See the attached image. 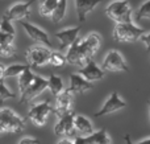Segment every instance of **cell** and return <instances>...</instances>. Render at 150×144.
<instances>
[{"label": "cell", "instance_id": "6da1fadb", "mask_svg": "<svg viewBox=\"0 0 150 144\" xmlns=\"http://www.w3.org/2000/svg\"><path fill=\"white\" fill-rule=\"evenodd\" d=\"M132 5L128 0H113L105 8V15L116 24L132 23Z\"/></svg>", "mask_w": 150, "mask_h": 144}, {"label": "cell", "instance_id": "7a4b0ae2", "mask_svg": "<svg viewBox=\"0 0 150 144\" xmlns=\"http://www.w3.org/2000/svg\"><path fill=\"white\" fill-rule=\"evenodd\" d=\"M145 33V29L134 25L133 23L116 24L112 36L117 42H136Z\"/></svg>", "mask_w": 150, "mask_h": 144}, {"label": "cell", "instance_id": "3957f363", "mask_svg": "<svg viewBox=\"0 0 150 144\" xmlns=\"http://www.w3.org/2000/svg\"><path fill=\"white\" fill-rule=\"evenodd\" d=\"M25 127V122L11 108L0 110V134L1 132H20Z\"/></svg>", "mask_w": 150, "mask_h": 144}, {"label": "cell", "instance_id": "277c9868", "mask_svg": "<svg viewBox=\"0 0 150 144\" xmlns=\"http://www.w3.org/2000/svg\"><path fill=\"white\" fill-rule=\"evenodd\" d=\"M100 68L104 73H117V71L129 73V66L127 65V61L119 50H111L107 53Z\"/></svg>", "mask_w": 150, "mask_h": 144}, {"label": "cell", "instance_id": "5b68a950", "mask_svg": "<svg viewBox=\"0 0 150 144\" xmlns=\"http://www.w3.org/2000/svg\"><path fill=\"white\" fill-rule=\"evenodd\" d=\"M74 116H75V113L74 110L69 111V113L63 114L62 116H59V120L57 122L54 127V134L57 136H66V138H73L74 139L78 136L76 132L74 130Z\"/></svg>", "mask_w": 150, "mask_h": 144}, {"label": "cell", "instance_id": "8992f818", "mask_svg": "<svg viewBox=\"0 0 150 144\" xmlns=\"http://www.w3.org/2000/svg\"><path fill=\"white\" fill-rule=\"evenodd\" d=\"M52 50L46 46H32L26 50V61L29 66L40 68L49 63Z\"/></svg>", "mask_w": 150, "mask_h": 144}, {"label": "cell", "instance_id": "52a82bcc", "mask_svg": "<svg viewBox=\"0 0 150 144\" xmlns=\"http://www.w3.org/2000/svg\"><path fill=\"white\" fill-rule=\"evenodd\" d=\"M53 111H54V108L50 106V102L49 101H45V102L37 103V105L32 106L28 113V118L36 126H44L46 123V119L49 116V114L53 113Z\"/></svg>", "mask_w": 150, "mask_h": 144}, {"label": "cell", "instance_id": "ba28073f", "mask_svg": "<svg viewBox=\"0 0 150 144\" xmlns=\"http://www.w3.org/2000/svg\"><path fill=\"white\" fill-rule=\"evenodd\" d=\"M45 89H47V79L44 78V77L36 76L33 83L24 93H21L20 103H28V102H30V101H33L34 98H37L41 93H44Z\"/></svg>", "mask_w": 150, "mask_h": 144}, {"label": "cell", "instance_id": "9c48e42d", "mask_svg": "<svg viewBox=\"0 0 150 144\" xmlns=\"http://www.w3.org/2000/svg\"><path fill=\"white\" fill-rule=\"evenodd\" d=\"M124 107H127V102H124V101L120 98V95L117 94V91H113L111 95H109L108 99L105 101V103L101 106L100 110L95 113V116L96 118H100V116L109 115V114H113V113H116V111L121 110V108H124Z\"/></svg>", "mask_w": 150, "mask_h": 144}, {"label": "cell", "instance_id": "30bf717a", "mask_svg": "<svg viewBox=\"0 0 150 144\" xmlns=\"http://www.w3.org/2000/svg\"><path fill=\"white\" fill-rule=\"evenodd\" d=\"M33 1L34 0H29V1H25V3H16V4H13L9 9L5 11V13L3 15V19L9 21H15V20H24V19L29 17L30 7Z\"/></svg>", "mask_w": 150, "mask_h": 144}, {"label": "cell", "instance_id": "8fae6325", "mask_svg": "<svg viewBox=\"0 0 150 144\" xmlns=\"http://www.w3.org/2000/svg\"><path fill=\"white\" fill-rule=\"evenodd\" d=\"M101 42L103 41H101L100 34L96 33V32H91L84 38H80V45H82V49H83V52H84L88 61L92 60L95 53L100 49Z\"/></svg>", "mask_w": 150, "mask_h": 144}, {"label": "cell", "instance_id": "7c38bea8", "mask_svg": "<svg viewBox=\"0 0 150 144\" xmlns=\"http://www.w3.org/2000/svg\"><path fill=\"white\" fill-rule=\"evenodd\" d=\"M76 74H79L80 77H83V78H84L87 82H90V83H93V82H96V81H100V79H103L104 76H105V73L101 70L100 66L96 65V62L93 60L88 61L83 68H80L79 70H78Z\"/></svg>", "mask_w": 150, "mask_h": 144}, {"label": "cell", "instance_id": "4fadbf2b", "mask_svg": "<svg viewBox=\"0 0 150 144\" xmlns=\"http://www.w3.org/2000/svg\"><path fill=\"white\" fill-rule=\"evenodd\" d=\"M65 56H66V63H70V65H76V66H82L83 68L88 62L87 57H86L84 52L82 49V45H80V38H78L69 48L67 53Z\"/></svg>", "mask_w": 150, "mask_h": 144}, {"label": "cell", "instance_id": "5bb4252c", "mask_svg": "<svg viewBox=\"0 0 150 144\" xmlns=\"http://www.w3.org/2000/svg\"><path fill=\"white\" fill-rule=\"evenodd\" d=\"M80 29H82V25L78 26H73V28H67V29H62V31L57 32L55 33V37L59 40V49L61 50H66L79 38V33Z\"/></svg>", "mask_w": 150, "mask_h": 144}, {"label": "cell", "instance_id": "9a60e30c", "mask_svg": "<svg viewBox=\"0 0 150 144\" xmlns=\"http://www.w3.org/2000/svg\"><path fill=\"white\" fill-rule=\"evenodd\" d=\"M21 25H23L24 31L26 32V34H28L33 41L38 42V44H41V45H45L46 48L52 45V41H50V38H49V34H47L44 29L38 28V26L28 23V21H21Z\"/></svg>", "mask_w": 150, "mask_h": 144}, {"label": "cell", "instance_id": "2e32d148", "mask_svg": "<svg viewBox=\"0 0 150 144\" xmlns=\"http://www.w3.org/2000/svg\"><path fill=\"white\" fill-rule=\"evenodd\" d=\"M75 1V8H76V15L78 20L80 24H83L87 20V16L95 9L101 3V0H74Z\"/></svg>", "mask_w": 150, "mask_h": 144}, {"label": "cell", "instance_id": "e0dca14e", "mask_svg": "<svg viewBox=\"0 0 150 144\" xmlns=\"http://www.w3.org/2000/svg\"><path fill=\"white\" fill-rule=\"evenodd\" d=\"M73 94L69 91L67 89H65L57 97V101H55V108L54 113L59 116H62L63 114L69 113V111L73 110Z\"/></svg>", "mask_w": 150, "mask_h": 144}, {"label": "cell", "instance_id": "ac0fdd59", "mask_svg": "<svg viewBox=\"0 0 150 144\" xmlns=\"http://www.w3.org/2000/svg\"><path fill=\"white\" fill-rule=\"evenodd\" d=\"M93 87V83L87 82L83 77H80L79 74L73 73L70 76V86L67 87V90L71 94H83V93L88 91Z\"/></svg>", "mask_w": 150, "mask_h": 144}, {"label": "cell", "instance_id": "d6986e66", "mask_svg": "<svg viewBox=\"0 0 150 144\" xmlns=\"http://www.w3.org/2000/svg\"><path fill=\"white\" fill-rule=\"evenodd\" d=\"M74 130L78 136H91L95 132L90 119H87L84 115H76V114L74 116Z\"/></svg>", "mask_w": 150, "mask_h": 144}, {"label": "cell", "instance_id": "ffe728a7", "mask_svg": "<svg viewBox=\"0 0 150 144\" xmlns=\"http://www.w3.org/2000/svg\"><path fill=\"white\" fill-rule=\"evenodd\" d=\"M47 89L52 91V94L54 95V97H58V95L65 90L62 78L55 76V74H52V76L47 78Z\"/></svg>", "mask_w": 150, "mask_h": 144}, {"label": "cell", "instance_id": "44dd1931", "mask_svg": "<svg viewBox=\"0 0 150 144\" xmlns=\"http://www.w3.org/2000/svg\"><path fill=\"white\" fill-rule=\"evenodd\" d=\"M34 74L33 71L30 70V68H28L23 74H20L18 77V89H20V93H24L34 81Z\"/></svg>", "mask_w": 150, "mask_h": 144}, {"label": "cell", "instance_id": "7402d4cb", "mask_svg": "<svg viewBox=\"0 0 150 144\" xmlns=\"http://www.w3.org/2000/svg\"><path fill=\"white\" fill-rule=\"evenodd\" d=\"M66 11H67V0H58V4L55 7L53 15L50 16L52 17V21L54 24H58L65 19L66 16Z\"/></svg>", "mask_w": 150, "mask_h": 144}, {"label": "cell", "instance_id": "603a6c76", "mask_svg": "<svg viewBox=\"0 0 150 144\" xmlns=\"http://www.w3.org/2000/svg\"><path fill=\"white\" fill-rule=\"evenodd\" d=\"M58 4V0H44L40 1V13L45 17H50L54 12L55 7Z\"/></svg>", "mask_w": 150, "mask_h": 144}, {"label": "cell", "instance_id": "cb8c5ba5", "mask_svg": "<svg viewBox=\"0 0 150 144\" xmlns=\"http://www.w3.org/2000/svg\"><path fill=\"white\" fill-rule=\"evenodd\" d=\"M28 68L30 66L24 65V63H13V65L5 66V77H17L23 74Z\"/></svg>", "mask_w": 150, "mask_h": 144}, {"label": "cell", "instance_id": "d4e9b609", "mask_svg": "<svg viewBox=\"0 0 150 144\" xmlns=\"http://www.w3.org/2000/svg\"><path fill=\"white\" fill-rule=\"evenodd\" d=\"M93 144H111V138L108 136L105 128H101L92 134Z\"/></svg>", "mask_w": 150, "mask_h": 144}, {"label": "cell", "instance_id": "484cf974", "mask_svg": "<svg viewBox=\"0 0 150 144\" xmlns=\"http://www.w3.org/2000/svg\"><path fill=\"white\" fill-rule=\"evenodd\" d=\"M137 21L141 20H150V0H146L136 12Z\"/></svg>", "mask_w": 150, "mask_h": 144}, {"label": "cell", "instance_id": "4316f807", "mask_svg": "<svg viewBox=\"0 0 150 144\" xmlns=\"http://www.w3.org/2000/svg\"><path fill=\"white\" fill-rule=\"evenodd\" d=\"M49 63L53 66H63L66 63V56L62 52H54L50 53V58H49Z\"/></svg>", "mask_w": 150, "mask_h": 144}, {"label": "cell", "instance_id": "83f0119b", "mask_svg": "<svg viewBox=\"0 0 150 144\" xmlns=\"http://www.w3.org/2000/svg\"><path fill=\"white\" fill-rule=\"evenodd\" d=\"M15 98V93H12L7 86L4 85V82L0 81V103H4L5 101Z\"/></svg>", "mask_w": 150, "mask_h": 144}, {"label": "cell", "instance_id": "f1b7e54d", "mask_svg": "<svg viewBox=\"0 0 150 144\" xmlns=\"http://www.w3.org/2000/svg\"><path fill=\"white\" fill-rule=\"evenodd\" d=\"M0 32H1V33H5V34L15 36L16 31H15V28H13V25H12V21L3 19L1 23H0Z\"/></svg>", "mask_w": 150, "mask_h": 144}, {"label": "cell", "instance_id": "f546056e", "mask_svg": "<svg viewBox=\"0 0 150 144\" xmlns=\"http://www.w3.org/2000/svg\"><path fill=\"white\" fill-rule=\"evenodd\" d=\"M16 48L12 45H0V56L1 57H13L16 56Z\"/></svg>", "mask_w": 150, "mask_h": 144}, {"label": "cell", "instance_id": "4dcf8cb0", "mask_svg": "<svg viewBox=\"0 0 150 144\" xmlns=\"http://www.w3.org/2000/svg\"><path fill=\"white\" fill-rule=\"evenodd\" d=\"M15 36H11V34H5L0 32V45H12Z\"/></svg>", "mask_w": 150, "mask_h": 144}, {"label": "cell", "instance_id": "1f68e13d", "mask_svg": "<svg viewBox=\"0 0 150 144\" xmlns=\"http://www.w3.org/2000/svg\"><path fill=\"white\" fill-rule=\"evenodd\" d=\"M74 144H93L92 135L91 136H76L74 139Z\"/></svg>", "mask_w": 150, "mask_h": 144}, {"label": "cell", "instance_id": "d6a6232c", "mask_svg": "<svg viewBox=\"0 0 150 144\" xmlns=\"http://www.w3.org/2000/svg\"><path fill=\"white\" fill-rule=\"evenodd\" d=\"M141 42L145 45V48L150 52V32H145V33L141 36Z\"/></svg>", "mask_w": 150, "mask_h": 144}, {"label": "cell", "instance_id": "836d02e7", "mask_svg": "<svg viewBox=\"0 0 150 144\" xmlns=\"http://www.w3.org/2000/svg\"><path fill=\"white\" fill-rule=\"evenodd\" d=\"M17 144H40V140L36 138H23Z\"/></svg>", "mask_w": 150, "mask_h": 144}, {"label": "cell", "instance_id": "e575fe53", "mask_svg": "<svg viewBox=\"0 0 150 144\" xmlns=\"http://www.w3.org/2000/svg\"><path fill=\"white\" fill-rule=\"evenodd\" d=\"M125 144H150V138L141 140V142H138V143H133L132 140H130L129 135H125Z\"/></svg>", "mask_w": 150, "mask_h": 144}, {"label": "cell", "instance_id": "d590c367", "mask_svg": "<svg viewBox=\"0 0 150 144\" xmlns=\"http://www.w3.org/2000/svg\"><path fill=\"white\" fill-rule=\"evenodd\" d=\"M5 78V65L0 63V81H4Z\"/></svg>", "mask_w": 150, "mask_h": 144}, {"label": "cell", "instance_id": "8d00e7d4", "mask_svg": "<svg viewBox=\"0 0 150 144\" xmlns=\"http://www.w3.org/2000/svg\"><path fill=\"white\" fill-rule=\"evenodd\" d=\"M57 144H74V140L69 139V138H62Z\"/></svg>", "mask_w": 150, "mask_h": 144}, {"label": "cell", "instance_id": "74e56055", "mask_svg": "<svg viewBox=\"0 0 150 144\" xmlns=\"http://www.w3.org/2000/svg\"><path fill=\"white\" fill-rule=\"evenodd\" d=\"M149 108H150V102H149Z\"/></svg>", "mask_w": 150, "mask_h": 144}, {"label": "cell", "instance_id": "f35d334b", "mask_svg": "<svg viewBox=\"0 0 150 144\" xmlns=\"http://www.w3.org/2000/svg\"><path fill=\"white\" fill-rule=\"evenodd\" d=\"M40 1H44V0H40Z\"/></svg>", "mask_w": 150, "mask_h": 144}]
</instances>
